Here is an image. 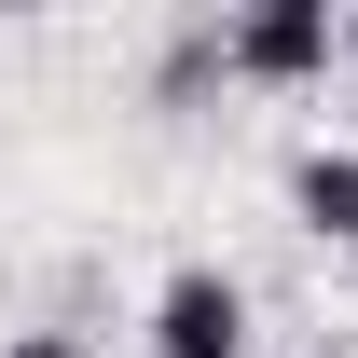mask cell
I'll return each instance as SVG.
<instances>
[{"mask_svg":"<svg viewBox=\"0 0 358 358\" xmlns=\"http://www.w3.org/2000/svg\"><path fill=\"white\" fill-rule=\"evenodd\" d=\"M345 55V28H331V0H248L221 28V69H248V83H317Z\"/></svg>","mask_w":358,"mask_h":358,"instance_id":"obj_1","label":"cell"},{"mask_svg":"<svg viewBox=\"0 0 358 358\" xmlns=\"http://www.w3.org/2000/svg\"><path fill=\"white\" fill-rule=\"evenodd\" d=\"M152 358H248V289L221 262H179L152 289Z\"/></svg>","mask_w":358,"mask_h":358,"instance_id":"obj_2","label":"cell"},{"mask_svg":"<svg viewBox=\"0 0 358 358\" xmlns=\"http://www.w3.org/2000/svg\"><path fill=\"white\" fill-rule=\"evenodd\" d=\"M289 207H303V234L358 248V152H303V166H289Z\"/></svg>","mask_w":358,"mask_h":358,"instance_id":"obj_3","label":"cell"},{"mask_svg":"<svg viewBox=\"0 0 358 358\" xmlns=\"http://www.w3.org/2000/svg\"><path fill=\"white\" fill-rule=\"evenodd\" d=\"M0 358H83V345H69V331H14Z\"/></svg>","mask_w":358,"mask_h":358,"instance_id":"obj_4","label":"cell"},{"mask_svg":"<svg viewBox=\"0 0 358 358\" xmlns=\"http://www.w3.org/2000/svg\"><path fill=\"white\" fill-rule=\"evenodd\" d=\"M345 55H358V14H345Z\"/></svg>","mask_w":358,"mask_h":358,"instance_id":"obj_5","label":"cell"}]
</instances>
